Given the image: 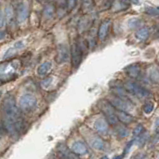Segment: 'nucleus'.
<instances>
[{"label":"nucleus","instance_id":"1","mask_svg":"<svg viewBox=\"0 0 159 159\" xmlns=\"http://www.w3.org/2000/svg\"><path fill=\"white\" fill-rule=\"evenodd\" d=\"M4 126L11 136L16 137L25 129V122L13 96L8 95L2 101Z\"/></svg>","mask_w":159,"mask_h":159},{"label":"nucleus","instance_id":"2","mask_svg":"<svg viewBox=\"0 0 159 159\" xmlns=\"http://www.w3.org/2000/svg\"><path fill=\"white\" fill-rule=\"evenodd\" d=\"M21 68V62L18 59L0 63V85L17 78L18 72Z\"/></svg>","mask_w":159,"mask_h":159},{"label":"nucleus","instance_id":"3","mask_svg":"<svg viewBox=\"0 0 159 159\" xmlns=\"http://www.w3.org/2000/svg\"><path fill=\"white\" fill-rule=\"evenodd\" d=\"M124 87L127 92H130L131 94H133L139 98H151L152 97V93L150 91H148L147 89H145L141 85L134 82V81H126L124 83Z\"/></svg>","mask_w":159,"mask_h":159},{"label":"nucleus","instance_id":"4","mask_svg":"<svg viewBox=\"0 0 159 159\" xmlns=\"http://www.w3.org/2000/svg\"><path fill=\"white\" fill-rule=\"evenodd\" d=\"M99 107H100L101 111L103 112L104 116H105L106 122L108 124L116 125L118 123V118L115 114L116 111L107 100H101L99 102Z\"/></svg>","mask_w":159,"mask_h":159},{"label":"nucleus","instance_id":"5","mask_svg":"<svg viewBox=\"0 0 159 159\" xmlns=\"http://www.w3.org/2000/svg\"><path fill=\"white\" fill-rule=\"evenodd\" d=\"M19 105L24 112H30L34 110L36 105H37V99H36L33 94L26 93L20 97Z\"/></svg>","mask_w":159,"mask_h":159},{"label":"nucleus","instance_id":"6","mask_svg":"<svg viewBox=\"0 0 159 159\" xmlns=\"http://www.w3.org/2000/svg\"><path fill=\"white\" fill-rule=\"evenodd\" d=\"M82 55H83V46L79 42H75L71 47V61L72 66L77 68L81 61H82Z\"/></svg>","mask_w":159,"mask_h":159},{"label":"nucleus","instance_id":"7","mask_svg":"<svg viewBox=\"0 0 159 159\" xmlns=\"http://www.w3.org/2000/svg\"><path fill=\"white\" fill-rule=\"evenodd\" d=\"M107 101L111 104L113 108L117 109V111H124V112L129 111L131 109V106H132V103L131 102L125 101L123 99L118 98L116 96L109 97L107 99Z\"/></svg>","mask_w":159,"mask_h":159},{"label":"nucleus","instance_id":"8","mask_svg":"<svg viewBox=\"0 0 159 159\" xmlns=\"http://www.w3.org/2000/svg\"><path fill=\"white\" fill-rule=\"evenodd\" d=\"M69 58V50L65 44H60L57 47V57L56 61L58 63H63L68 60Z\"/></svg>","mask_w":159,"mask_h":159},{"label":"nucleus","instance_id":"9","mask_svg":"<svg viewBox=\"0 0 159 159\" xmlns=\"http://www.w3.org/2000/svg\"><path fill=\"white\" fill-rule=\"evenodd\" d=\"M71 149H72V152L76 154V155H83V154L87 153V150H88L86 144L83 141H81V140H77V141L72 143Z\"/></svg>","mask_w":159,"mask_h":159},{"label":"nucleus","instance_id":"10","mask_svg":"<svg viewBox=\"0 0 159 159\" xmlns=\"http://www.w3.org/2000/svg\"><path fill=\"white\" fill-rule=\"evenodd\" d=\"M58 152L59 155L62 157V159H79L76 154H74L72 151H70L65 145L60 144L58 146Z\"/></svg>","mask_w":159,"mask_h":159},{"label":"nucleus","instance_id":"11","mask_svg":"<svg viewBox=\"0 0 159 159\" xmlns=\"http://www.w3.org/2000/svg\"><path fill=\"white\" fill-rule=\"evenodd\" d=\"M51 69H52V63L50 61H45V62L41 63V64L38 66L36 72H37L38 76L44 77V76H46L49 72H50Z\"/></svg>","mask_w":159,"mask_h":159},{"label":"nucleus","instance_id":"12","mask_svg":"<svg viewBox=\"0 0 159 159\" xmlns=\"http://www.w3.org/2000/svg\"><path fill=\"white\" fill-rule=\"evenodd\" d=\"M29 10L27 5H25V3H21L17 9V20L19 22H23L25 19L28 17Z\"/></svg>","mask_w":159,"mask_h":159},{"label":"nucleus","instance_id":"13","mask_svg":"<svg viewBox=\"0 0 159 159\" xmlns=\"http://www.w3.org/2000/svg\"><path fill=\"white\" fill-rule=\"evenodd\" d=\"M125 72L131 78H137L141 74V69H140V66L138 64H132L125 68Z\"/></svg>","mask_w":159,"mask_h":159},{"label":"nucleus","instance_id":"14","mask_svg":"<svg viewBox=\"0 0 159 159\" xmlns=\"http://www.w3.org/2000/svg\"><path fill=\"white\" fill-rule=\"evenodd\" d=\"M109 26H110V20H105L103 21L102 23L99 26V29H98V38L101 40H104L105 37L108 34V31H109Z\"/></svg>","mask_w":159,"mask_h":159},{"label":"nucleus","instance_id":"15","mask_svg":"<svg viewBox=\"0 0 159 159\" xmlns=\"http://www.w3.org/2000/svg\"><path fill=\"white\" fill-rule=\"evenodd\" d=\"M115 114L118 118V121H121L122 123H124V124H129L135 120V118L132 115L128 114V113L124 111H117L115 112Z\"/></svg>","mask_w":159,"mask_h":159},{"label":"nucleus","instance_id":"16","mask_svg":"<svg viewBox=\"0 0 159 159\" xmlns=\"http://www.w3.org/2000/svg\"><path fill=\"white\" fill-rule=\"evenodd\" d=\"M94 128L97 132L100 133H105L108 130V123L105 119H98L95 121L94 123Z\"/></svg>","mask_w":159,"mask_h":159},{"label":"nucleus","instance_id":"17","mask_svg":"<svg viewBox=\"0 0 159 159\" xmlns=\"http://www.w3.org/2000/svg\"><path fill=\"white\" fill-rule=\"evenodd\" d=\"M135 37L139 41H145L149 37V29L147 27H142V28L138 29L135 33Z\"/></svg>","mask_w":159,"mask_h":159},{"label":"nucleus","instance_id":"18","mask_svg":"<svg viewBox=\"0 0 159 159\" xmlns=\"http://www.w3.org/2000/svg\"><path fill=\"white\" fill-rule=\"evenodd\" d=\"M90 145H91V147L96 149V150H102L104 148V142L103 140L100 139L99 137H96L95 136V138H93L91 141H90Z\"/></svg>","mask_w":159,"mask_h":159},{"label":"nucleus","instance_id":"19","mask_svg":"<svg viewBox=\"0 0 159 159\" xmlns=\"http://www.w3.org/2000/svg\"><path fill=\"white\" fill-rule=\"evenodd\" d=\"M115 126V131H116V133L117 135L119 136V137L121 138H123L125 137V136L127 135V133H128V131H127V128L124 126V125H122V124H116L114 125Z\"/></svg>","mask_w":159,"mask_h":159},{"label":"nucleus","instance_id":"20","mask_svg":"<svg viewBox=\"0 0 159 159\" xmlns=\"http://www.w3.org/2000/svg\"><path fill=\"white\" fill-rule=\"evenodd\" d=\"M90 17L89 16H84L81 18L80 20V23H79V30L80 31H83L85 29H87L89 25H90Z\"/></svg>","mask_w":159,"mask_h":159},{"label":"nucleus","instance_id":"21","mask_svg":"<svg viewBox=\"0 0 159 159\" xmlns=\"http://www.w3.org/2000/svg\"><path fill=\"white\" fill-rule=\"evenodd\" d=\"M54 10H55V9H54V6L52 5V4H50V5H47L43 10L44 17H46L47 19H50V18L54 15Z\"/></svg>","mask_w":159,"mask_h":159},{"label":"nucleus","instance_id":"22","mask_svg":"<svg viewBox=\"0 0 159 159\" xmlns=\"http://www.w3.org/2000/svg\"><path fill=\"white\" fill-rule=\"evenodd\" d=\"M149 77H150L152 82H154V83L158 82V68L157 67L151 68L150 72H149Z\"/></svg>","mask_w":159,"mask_h":159},{"label":"nucleus","instance_id":"23","mask_svg":"<svg viewBox=\"0 0 159 159\" xmlns=\"http://www.w3.org/2000/svg\"><path fill=\"white\" fill-rule=\"evenodd\" d=\"M82 7L85 11H91L94 7L93 0H82Z\"/></svg>","mask_w":159,"mask_h":159},{"label":"nucleus","instance_id":"24","mask_svg":"<svg viewBox=\"0 0 159 159\" xmlns=\"http://www.w3.org/2000/svg\"><path fill=\"white\" fill-rule=\"evenodd\" d=\"M52 82H53V77L52 76H48V77H46V78H44L40 84H41V86L44 89L47 90L49 87H50V85L52 84Z\"/></svg>","mask_w":159,"mask_h":159},{"label":"nucleus","instance_id":"25","mask_svg":"<svg viewBox=\"0 0 159 159\" xmlns=\"http://www.w3.org/2000/svg\"><path fill=\"white\" fill-rule=\"evenodd\" d=\"M145 12L147 13L148 15H150V16H157L158 15V8L157 7H153V6H148L145 8Z\"/></svg>","mask_w":159,"mask_h":159},{"label":"nucleus","instance_id":"26","mask_svg":"<svg viewBox=\"0 0 159 159\" xmlns=\"http://www.w3.org/2000/svg\"><path fill=\"white\" fill-rule=\"evenodd\" d=\"M142 133H144V127L142 124H137V126L135 127L133 130V136L134 137H138L139 135H141Z\"/></svg>","mask_w":159,"mask_h":159},{"label":"nucleus","instance_id":"27","mask_svg":"<svg viewBox=\"0 0 159 159\" xmlns=\"http://www.w3.org/2000/svg\"><path fill=\"white\" fill-rule=\"evenodd\" d=\"M154 109V104L152 102H147L144 104L143 106V111L146 113V114H149V113H151Z\"/></svg>","mask_w":159,"mask_h":159},{"label":"nucleus","instance_id":"28","mask_svg":"<svg viewBox=\"0 0 159 159\" xmlns=\"http://www.w3.org/2000/svg\"><path fill=\"white\" fill-rule=\"evenodd\" d=\"M140 23H141V20L140 19H138V18H132V19H130L128 21V26L130 28H135V27L140 25Z\"/></svg>","mask_w":159,"mask_h":159},{"label":"nucleus","instance_id":"29","mask_svg":"<svg viewBox=\"0 0 159 159\" xmlns=\"http://www.w3.org/2000/svg\"><path fill=\"white\" fill-rule=\"evenodd\" d=\"M18 50L17 49L13 46V47H11V48H9L8 50L5 52V54H4V58H9V57H12L13 55H15V53L17 52Z\"/></svg>","mask_w":159,"mask_h":159},{"label":"nucleus","instance_id":"30","mask_svg":"<svg viewBox=\"0 0 159 159\" xmlns=\"http://www.w3.org/2000/svg\"><path fill=\"white\" fill-rule=\"evenodd\" d=\"M136 138H137V142L139 144V146H143L147 140V136H144V134L142 133L141 135H139L138 137H136Z\"/></svg>","mask_w":159,"mask_h":159},{"label":"nucleus","instance_id":"31","mask_svg":"<svg viewBox=\"0 0 159 159\" xmlns=\"http://www.w3.org/2000/svg\"><path fill=\"white\" fill-rule=\"evenodd\" d=\"M66 5L69 10H72L76 5V0H66Z\"/></svg>","mask_w":159,"mask_h":159},{"label":"nucleus","instance_id":"32","mask_svg":"<svg viewBox=\"0 0 159 159\" xmlns=\"http://www.w3.org/2000/svg\"><path fill=\"white\" fill-rule=\"evenodd\" d=\"M133 142H134V140H131V141L128 143V144H127V146H126V148L124 149V151H123V154H122V156L120 155V158L122 159V158H123L125 155H126V154H127V151H128L129 150V149L131 148V146H132V144H133Z\"/></svg>","mask_w":159,"mask_h":159},{"label":"nucleus","instance_id":"33","mask_svg":"<svg viewBox=\"0 0 159 159\" xmlns=\"http://www.w3.org/2000/svg\"><path fill=\"white\" fill-rule=\"evenodd\" d=\"M133 159H147L146 158V156L144 155V154H142V153H140V154H137Z\"/></svg>","mask_w":159,"mask_h":159},{"label":"nucleus","instance_id":"34","mask_svg":"<svg viewBox=\"0 0 159 159\" xmlns=\"http://www.w3.org/2000/svg\"><path fill=\"white\" fill-rule=\"evenodd\" d=\"M5 36H6V32H5V31L0 30V41L5 38Z\"/></svg>","mask_w":159,"mask_h":159},{"label":"nucleus","instance_id":"35","mask_svg":"<svg viewBox=\"0 0 159 159\" xmlns=\"http://www.w3.org/2000/svg\"><path fill=\"white\" fill-rule=\"evenodd\" d=\"M4 24V17H3V14L1 13V11H0V27L3 26Z\"/></svg>","mask_w":159,"mask_h":159},{"label":"nucleus","instance_id":"36","mask_svg":"<svg viewBox=\"0 0 159 159\" xmlns=\"http://www.w3.org/2000/svg\"><path fill=\"white\" fill-rule=\"evenodd\" d=\"M2 133V126H1V124H0V134Z\"/></svg>","mask_w":159,"mask_h":159},{"label":"nucleus","instance_id":"37","mask_svg":"<svg viewBox=\"0 0 159 159\" xmlns=\"http://www.w3.org/2000/svg\"><path fill=\"white\" fill-rule=\"evenodd\" d=\"M101 159H108V157H107V156H103Z\"/></svg>","mask_w":159,"mask_h":159},{"label":"nucleus","instance_id":"38","mask_svg":"<svg viewBox=\"0 0 159 159\" xmlns=\"http://www.w3.org/2000/svg\"><path fill=\"white\" fill-rule=\"evenodd\" d=\"M37 1H39V2H43L44 0H37Z\"/></svg>","mask_w":159,"mask_h":159},{"label":"nucleus","instance_id":"39","mask_svg":"<svg viewBox=\"0 0 159 159\" xmlns=\"http://www.w3.org/2000/svg\"><path fill=\"white\" fill-rule=\"evenodd\" d=\"M0 96H1V92H0Z\"/></svg>","mask_w":159,"mask_h":159}]
</instances>
